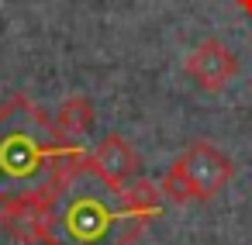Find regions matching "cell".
<instances>
[{
    "label": "cell",
    "mask_w": 252,
    "mask_h": 245,
    "mask_svg": "<svg viewBox=\"0 0 252 245\" xmlns=\"http://www.w3.org/2000/svg\"><path fill=\"white\" fill-rule=\"evenodd\" d=\"M42 238L49 245H128L142 228V214L128 193L111 183L90 159L66 169L59 186L45 197Z\"/></svg>",
    "instance_id": "obj_1"
},
{
    "label": "cell",
    "mask_w": 252,
    "mask_h": 245,
    "mask_svg": "<svg viewBox=\"0 0 252 245\" xmlns=\"http://www.w3.org/2000/svg\"><path fill=\"white\" fill-rule=\"evenodd\" d=\"M63 176L66 152L49 118L25 97L7 100L0 107V200L45 204Z\"/></svg>",
    "instance_id": "obj_2"
},
{
    "label": "cell",
    "mask_w": 252,
    "mask_h": 245,
    "mask_svg": "<svg viewBox=\"0 0 252 245\" xmlns=\"http://www.w3.org/2000/svg\"><path fill=\"white\" fill-rule=\"evenodd\" d=\"M231 180V162L214 149V145H193L173 169H169V176H166V193L173 197V200H190V197H197V200H211L224 183Z\"/></svg>",
    "instance_id": "obj_3"
},
{
    "label": "cell",
    "mask_w": 252,
    "mask_h": 245,
    "mask_svg": "<svg viewBox=\"0 0 252 245\" xmlns=\"http://www.w3.org/2000/svg\"><path fill=\"white\" fill-rule=\"evenodd\" d=\"M187 69H190V76L204 90H218V87H224L235 76V56L221 42H204L200 49H193Z\"/></svg>",
    "instance_id": "obj_4"
},
{
    "label": "cell",
    "mask_w": 252,
    "mask_h": 245,
    "mask_svg": "<svg viewBox=\"0 0 252 245\" xmlns=\"http://www.w3.org/2000/svg\"><path fill=\"white\" fill-rule=\"evenodd\" d=\"M90 162H94L111 183H118V186H121L125 176L135 173V155H131V149L125 145V138H118V135L104 138V145L90 155Z\"/></svg>",
    "instance_id": "obj_5"
},
{
    "label": "cell",
    "mask_w": 252,
    "mask_h": 245,
    "mask_svg": "<svg viewBox=\"0 0 252 245\" xmlns=\"http://www.w3.org/2000/svg\"><path fill=\"white\" fill-rule=\"evenodd\" d=\"M59 124L66 128V135H80L90 128V104L87 100H69L59 111Z\"/></svg>",
    "instance_id": "obj_6"
}]
</instances>
